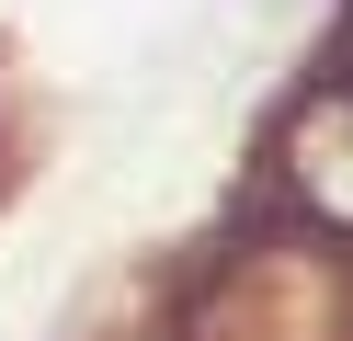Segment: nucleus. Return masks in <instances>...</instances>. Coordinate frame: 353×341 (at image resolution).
<instances>
[{
    "instance_id": "f257e3e1",
    "label": "nucleus",
    "mask_w": 353,
    "mask_h": 341,
    "mask_svg": "<svg viewBox=\"0 0 353 341\" xmlns=\"http://www.w3.org/2000/svg\"><path fill=\"white\" fill-rule=\"evenodd\" d=\"M183 341H342V285L319 250H251L194 285Z\"/></svg>"
},
{
    "instance_id": "f03ea898",
    "label": "nucleus",
    "mask_w": 353,
    "mask_h": 341,
    "mask_svg": "<svg viewBox=\"0 0 353 341\" xmlns=\"http://www.w3.org/2000/svg\"><path fill=\"white\" fill-rule=\"evenodd\" d=\"M274 205L307 239H353V80H319L274 125Z\"/></svg>"
}]
</instances>
